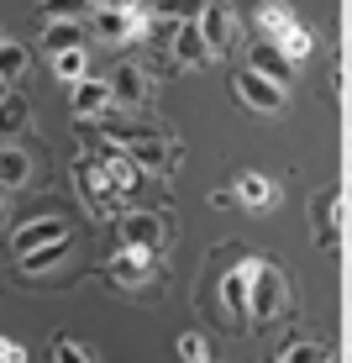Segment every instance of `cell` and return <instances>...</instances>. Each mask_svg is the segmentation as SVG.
I'll list each match as a JSON object with an SVG mask.
<instances>
[{"label":"cell","mask_w":352,"mask_h":363,"mask_svg":"<svg viewBox=\"0 0 352 363\" xmlns=\"http://www.w3.org/2000/svg\"><path fill=\"white\" fill-rule=\"evenodd\" d=\"M147 69L142 64H121L116 74H110V95H116V106L121 111H137V106H147Z\"/></svg>","instance_id":"11"},{"label":"cell","mask_w":352,"mask_h":363,"mask_svg":"<svg viewBox=\"0 0 352 363\" xmlns=\"http://www.w3.org/2000/svg\"><path fill=\"white\" fill-rule=\"evenodd\" d=\"M53 363H95V358H90V347H79L74 337H58L53 342Z\"/></svg>","instance_id":"27"},{"label":"cell","mask_w":352,"mask_h":363,"mask_svg":"<svg viewBox=\"0 0 352 363\" xmlns=\"http://www.w3.org/2000/svg\"><path fill=\"white\" fill-rule=\"evenodd\" d=\"M0 84H6V79H0ZM0 95H6V90H0Z\"/></svg>","instance_id":"33"},{"label":"cell","mask_w":352,"mask_h":363,"mask_svg":"<svg viewBox=\"0 0 352 363\" xmlns=\"http://www.w3.org/2000/svg\"><path fill=\"white\" fill-rule=\"evenodd\" d=\"M106 279L116 284V290H147V284L158 279V264H153V253H142V247H121V253L106 264Z\"/></svg>","instance_id":"3"},{"label":"cell","mask_w":352,"mask_h":363,"mask_svg":"<svg viewBox=\"0 0 352 363\" xmlns=\"http://www.w3.org/2000/svg\"><path fill=\"white\" fill-rule=\"evenodd\" d=\"M110 106H116V95H110V79H79V84H74V116H79V121L106 116Z\"/></svg>","instance_id":"14"},{"label":"cell","mask_w":352,"mask_h":363,"mask_svg":"<svg viewBox=\"0 0 352 363\" xmlns=\"http://www.w3.org/2000/svg\"><path fill=\"white\" fill-rule=\"evenodd\" d=\"M200 32H205V43H210V58H226V53H232V43H237V11L205 6V16H200Z\"/></svg>","instance_id":"10"},{"label":"cell","mask_w":352,"mask_h":363,"mask_svg":"<svg viewBox=\"0 0 352 363\" xmlns=\"http://www.w3.org/2000/svg\"><path fill=\"white\" fill-rule=\"evenodd\" d=\"M253 16H258V37H268V43H284V37L300 27V16H295L289 0H263Z\"/></svg>","instance_id":"13"},{"label":"cell","mask_w":352,"mask_h":363,"mask_svg":"<svg viewBox=\"0 0 352 363\" xmlns=\"http://www.w3.org/2000/svg\"><path fill=\"white\" fill-rule=\"evenodd\" d=\"M74 48H84V21H47L42 27V53H74Z\"/></svg>","instance_id":"17"},{"label":"cell","mask_w":352,"mask_h":363,"mask_svg":"<svg viewBox=\"0 0 352 363\" xmlns=\"http://www.w3.org/2000/svg\"><path fill=\"white\" fill-rule=\"evenodd\" d=\"M174 58H179L184 69H200V64H210V43H205V32H200V21H184V27H174Z\"/></svg>","instance_id":"15"},{"label":"cell","mask_w":352,"mask_h":363,"mask_svg":"<svg viewBox=\"0 0 352 363\" xmlns=\"http://www.w3.org/2000/svg\"><path fill=\"white\" fill-rule=\"evenodd\" d=\"M116 232H121V247L158 253L163 237H169V221H163L158 211H127V216H116Z\"/></svg>","instance_id":"6"},{"label":"cell","mask_w":352,"mask_h":363,"mask_svg":"<svg viewBox=\"0 0 352 363\" xmlns=\"http://www.w3.org/2000/svg\"><path fill=\"white\" fill-rule=\"evenodd\" d=\"M336 211H342V195H321L316 200V216H321V242L336 247Z\"/></svg>","instance_id":"24"},{"label":"cell","mask_w":352,"mask_h":363,"mask_svg":"<svg viewBox=\"0 0 352 363\" xmlns=\"http://www.w3.org/2000/svg\"><path fill=\"white\" fill-rule=\"evenodd\" d=\"M74 184H79V200L95 216H121V200L127 195L110 184V174L100 169V158H79V164H74Z\"/></svg>","instance_id":"2"},{"label":"cell","mask_w":352,"mask_h":363,"mask_svg":"<svg viewBox=\"0 0 352 363\" xmlns=\"http://www.w3.org/2000/svg\"><path fill=\"white\" fill-rule=\"evenodd\" d=\"M200 16H205V0H153V21H163V27H184Z\"/></svg>","instance_id":"18"},{"label":"cell","mask_w":352,"mask_h":363,"mask_svg":"<svg viewBox=\"0 0 352 363\" xmlns=\"http://www.w3.org/2000/svg\"><path fill=\"white\" fill-rule=\"evenodd\" d=\"M27 64H32V58H27L21 43H0V79H6V84H16L21 74H27Z\"/></svg>","instance_id":"23"},{"label":"cell","mask_w":352,"mask_h":363,"mask_svg":"<svg viewBox=\"0 0 352 363\" xmlns=\"http://www.w3.org/2000/svg\"><path fill=\"white\" fill-rule=\"evenodd\" d=\"M53 242H69V221L64 216H32L27 227L11 232V253L16 258L37 253V247H53Z\"/></svg>","instance_id":"7"},{"label":"cell","mask_w":352,"mask_h":363,"mask_svg":"<svg viewBox=\"0 0 352 363\" xmlns=\"http://www.w3.org/2000/svg\"><path fill=\"white\" fill-rule=\"evenodd\" d=\"M64 253H69V242L37 247V253H27V258H21V269H27V274H42V269H53V264H58V258H64Z\"/></svg>","instance_id":"25"},{"label":"cell","mask_w":352,"mask_h":363,"mask_svg":"<svg viewBox=\"0 0 352 363\" xmlns=\"http://www.w3.org/2000/svg\"><path fill=\"white\" fill-rule=\"evenodd\" d=\"M37 11H42V21H84V16H95L90 0H37Z\"/></svg>","instance_id":"21"},{"label":"cell","mask_w":352,"mask_h":363,"mask_svg":"<svg viewBox=\"0 0 352 363\" xmlns=\"http://www.w3.org/2000/svg\"><path fill=\"white\" fill-rule=\"evenodd\" d=\"M53 69H58V79H69V84L90 79V48H74V53H58V58H53Z\"/></svg>","instance_id":"22"},{"label":"cell","mask_w":352,"mask_h":363,"mask_svg":"<svg viewBox=\"0 0 352 363\" xmlns=\"http://www.w3.org/2000/svg\"><path fill=\"white\" fill-rule=\"evenodd\" d=\"M279 48H284V53H289V58H305V53H310V48H316V37H310V27H305V21H300V27H295V32H289V37H284V43H279Z\"/></svg>","instance_id":"28"},{"label":"cell","mask_w":352,"mask_h":363,"mask_svg":"<svg viewBox=\"0 0 352 363\" xmlns=\"http://www.w3.org/2000/svg\"><path fill=\"white\" fill-rule=\"evenodd\" d=\"M232 190H237V206H247V211H273L279 206V184H273L268 174H258V169H242Z\"/></svg>","instance_id":"9"},{"label":"cell","mask_w":352,"mask_h":363,"mask_svg":"<svg viewBox=\"0 0 352 363\" xmlns=\"http://www.w3.org/2000/svg\"><path fill=\"white\" fill-rule=\"evenodd\" d=\"M0 363H27V347L11 342V337H0Z\"/></svg>","instance_id":"29"},{"label":"cell","mask_w":352,"mask_h":363,"mask_svg":"<svg viewBox=\"0 0 352 363\" xmlns=\"http://www.w3.org/2000/svg\"><path fill=\"white\" fill-rule=\"evenodd\" d=\"M0 43H6V37H0Z\"/></svg>","instance_id":"34"},{"label":"cell","mask_w":352,"mask_h":363,"mask_svg":"<svg viewBox=\"0 0 352 363\" xmlns=\"http://www.w3.org/2000/svg\"><path fill=\"white\" fill-rule=\"evenodd\" d=\"M289 316V284L284 269L273 258H253V306H247V321L253 327H273V321Z\"/></svg>","instance_id":"1"},{"label":"cell","mask_w":352,"mask_h":363,"mask_svg":"<svg viewBox=\"0 0 352 363\" xmlns=\"http://www.w3.org/2000/svg\"><path fill=\"white\" fill-rule=\"evenodd\" d=\"M27 121H32L27 95H0V137H16V132H27Z\"/></svg>","instance_id":"19"},{"label":"cell","mask_w":352,"mask_h":363,"mask_svg":"<svg viewBox=\"0 0 352 363\" xmlns=\"http://www.w3.org/2000/svg\"><path fill=\"white\" fill-rule=\"evenodd\" d=\"M237 100H242L247 111H258V116H284V106H289L284 84L263 79V74H253V69L237 74Z\"/></svg>","instance_id":"4"},{"label":"cell","mask_w":352,"mask_h":363,"mask_svg":"<svg viewBox=\"0 0 352 363\" xmlns=\"http://www.w3.org/2000/svg\"><path fill=\"white\" fill-rule=\"evenodd\" d=\"M279 363H331V347L316 342V337H289Z\"/></svg>","instance_id":"20"},{"label":"cell","mask_w":352,"mask_h":363,"mask_svg":"<svg viewBox=\"0 0 352 363\" xmlns=\"http://www.w3.org/2000/svg\"><path fill=\"white\" fill-rule=\"evenodd\" d=\"M0 227H6V200H0Z\"/></svg>","instance_id":"31"},{"label":"cell","mask_w":352,"mask_h":363,"mask_svg":"<svg viewBox=\"0 0 352 363\" xmlns=\"http://www.w3.org/2000/svg\"><path fill=\"white\" fill-rule=\"evenodd\" d=\"M247 69L263 74V79H273V84H289V79H295V58H289L279 43H268V37H258V43H253Z\"/></svg>","instance_id":"8"},{"label":"cell","mask_w":352,"mask_h":363,"mask_svg":"<svg viewBox=\"0 0 352 363\" xmlns=\"http://www.w3.org/2000/svg\"><path fill=\"white\" fill-rule=\"evenodd\" d=\"M95 11H116V6H127V0H90Z\"/></svg>","instance_id":"30"},{"label":"cell","mask_w":352,"mask_h":363,"mask_svg":"<svg viewBox=\"0 0 352 363\" xmlns=\"http://www.w3.org/2000/svg\"><path fill=\"white\" fill-rule=\"evenodd\" d=\"M32 179V153L16 143H0V190H21Z\"/></svg>","instance_id":"16"},{"label":"cell","mask_w":352,"mask_h":363,"mask_svg":"<svg viewBox=\"0 0 352 363\" xmlns=\"http://www.w3.org/2000/svg\"><path fill=\"white\" fill-rule=\"evenodd\" d=\"M247 306H253V258H247L242 269H226L221 274V311L232 327H247Z\"/></svg>","instance_id":"5"},{"label":"cell","mask_w":352,"mask_h":363,"mask_svg":"<svg viewBox=\"0 0 352 363\" xmlns=\"http://www.w3.org/2000/svg\"><path fill=\"white\" fill-rule=\"evenodd\" d=\"M179 358H184V363H210L205 337H200V332H184V337H179Z\"/></svg>","instance_id":"26"},{"label":"cell","mask_w":352,"mask_h":363,"mask_svg":"<svg viewBox=\"0 0 352 363\" xmlns=\"http://www.w3.org/2000/svg\"><path fill=\"white\" fill-rule=\"evenodd\" d=\"M100 169L110 174V184H116L121 195H137V190H142V179H147V169L137 164L132 153H121V147H106V153H100Z\"/></svg>","instance_id":"12"},{"label":"cell","mask_w":352,"mask_h":363,"mask_svg":"<svg viewBox=\"0 0 352 363\" xmlns=\"http://www.w3.org/2000/svg\"><path fill=\"white\" fill-rule=\"evenodd\" d=\"M347 179H352V153H347Z\"/></svg>","instance_id":"32"}]
</instances>
